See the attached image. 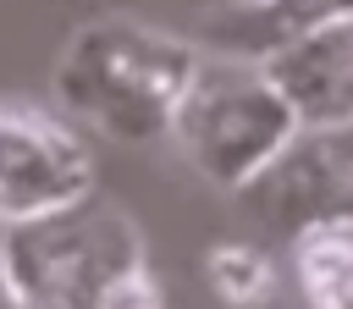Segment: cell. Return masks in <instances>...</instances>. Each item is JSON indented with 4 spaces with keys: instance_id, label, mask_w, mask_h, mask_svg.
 Returning <instances> with one entry per match:
<instances>
[{
    "instance_id": "obj_3",
    "label": "cell",
    "mask_w": 353,
    "mask_h": 309,
    "mask_svg": "<svg viewBox=\"0 0 353 309\" xmlns=\"http://www.w3.org/2000/svg\"><path fill=\"white\" fill-rule=\"evenodd\" d=\"M0 265L17 309H105L110 287L143 270V232L105 199L0 226Z\"/></svg>"
},
{
    "instance_id": "obj_6",
    "label": "cell",
    "mask_w": 353,
    "mask_h": 309,
    "mask_svg": "<svg viewBox=\"0 0 353 309\" xmlns=\"http://www.w3.org/2000/svg\"><path fill=\"white\" fill-rule=\"evenodd\" d=\"M259 66L292 105L298 127H347L353 121V17L276 50Z\"/></svg>"
},
{
    "instance_id": "obj_2",
    "label": "cell",
    "mask_w": 353,
    "mask_h": 309,
    "mask_svg": "<svg viewBox=\"0 0 353 309\" xmlns=\"http://www.w3.org/2000/svg\"><path fill=\"white\" fill-rule=\"evenodd\" d=\"M292 132H298V116L270 83V72L259 61L210 55V50L193 55V72L165 127L176 154L226 193L254 182L287 149Z\"/></svg>"
},
{
    "instance_id": "obj_8",
    "label": "cell",
    "mask_w": 353,
    "mask_h": 309,
    "mask_svg": "<svg viewBox=\"0 0 353 309\" xmlns=\"http://www.w3.org/2000/svg\"><path fill=\"white\" fill-rule=\"evenodd\" d=\"M309 309H353V226H320L292 243Z\"/></svg>"
},
{
    "instance_id": "obj_7",
    "label": "cell",
    "mask_w": 353,
    "mask_h": 309,
    "mask_svg": "<svg viewBox=\"0 0 353 309\" xmlns=\"http://www.w3.org/2000/svg\"><path fill=\"white\" fill-rule=\"evenodd\" d=\"M353 0H226L199 22V50L237 55V61H270L276 50L347 22Z\"/></svg>"
},
{
    "instance_id": "obj_1",
    "label": "cell",
    "mask_w": 353,
    "mask_h": 309,
    "mask_svg": "<svg viewBox=\"0 0 353 309\" xmlns=\"http://www.w3.org/2000/svg\"><path fill=\"white\" fill-rule=\"evenodd\" d=\"M193 55V39L110 11L66 39L55 61V99L66 116L88 121L116 143H149L165 138Z\"/></svg>"
},
{
    "instance_id": "obj_9",
    "label": "cell",
    "mask_w": 353,
    "mask_h": 309,
    "mask_svg": "<svg viewBox=\"0 0 353 309\" xmlns=\"http://www.w3.org/2000/svg\"><path fill=\"white\" fill-rule=\"evenodd\" d=\"M204 276H210V287L221 292L226 309H259L276 292V265L254 243H210Z\"/></svg>"
},
{
    "instance_id": "obj_4",
    "label": "cell",
    "mask_w": 353,
    "mask_h": 309,
    "mask_svg": "<svg viewBox=\"0 0 353 309\" xmlns=\"http://www.w3.org/2000/svg\"><path fill=\"white\" fill-rule=\"evenodd\" d=\"M243 210L281 237L320 226H353V121L347 127H298L287 149L237 188Z\"/></svg>"
},
{
    "instance_id": "obj_5",
    "label": "cell",
    "mask_w": 353,
    "mask_h": 309,
    "mask_svg": "<svg viewBox=\"0 0 353 309\" xmlns=\"http://www.w3.org/2000/svg\"><path fill=\"white\" fill-rule=\"evenodd\" d=\"M94 193V160L83 138L28 99H0V226H22L72 210Z\"/></svg>"
},
{
    "instance_id": "obj_10",
    "label": "cell",
    "mask_w": 353,
    "mask_h": 309,
    "mask_svg": "<svg viewBox=\"0 0 353 309\" xmlns=\"http://www.w3.org/2000/svg\"><path fill=\"white\" fill-rule=\"evenodd\" d=\"M0 309H17V298H11V281H6V265H0Z\"/></svg>"
}]
</instances>
